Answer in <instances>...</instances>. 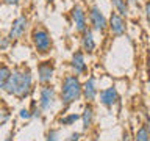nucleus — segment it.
Masks as SVG:
<instances>
[{
    "label": "nucleus",
    "mask_w": 150,
    "mask_h": 141,
    "mask_svg": "<svg viewBox=\"0 0 150 141\" xmlns=\"http://www.w3.org/2000/svg\"><path fill=\"white\" fill-rule=\"evenodd\" d=\"M3 141H14V130H13V129L9 130V133L6 135V138H5Z\"/></svg>",
    "instance_id": "obj_27"
},
{
    "label": "nucleus",
    "mask_w": 150,
    "mask_h": 141,
    "mask_svg": "<svg viewBox=\"0 0 150 141\" xmlns=\"http://www.w3.org/2000/svg\"><path fill=\"white\" fill-rule=\"evenodd\" d=\"M70 21H72L75 31H78L81 35L83 31L88 30V11L84 9V6L81 3H75L72 8H70Z\"/></svg>",
    "instance_id": "obj_6"
},
{
    "label": "nucleus",
    "mask_w": 150,
    "mask_h": 141,
    "mask_svg": "<svg viewBox=\"0 0 150 141\" xmlns=\"http://www.w3.org/2000/svg\"><path fill=\"white\" fill-rule=\"evenodd\" d=\"M81 140V133L80 132H72L67 135V138H64V141H80Z\"/></svg>",
    "instance_id": "obj_24"
},
{
    "label": "nucleus",
    "mask_w": 150,
    "mask_h": 141,
    "mask_svg": "<svg viewBox=\"0 0 150 141\" xmlns=\"http://www.w3.org/2000/svg\"><path fill=\"white\" fill-rule=\"evenodd\" d=\"M98 80L96 75H88L86 80L83 82V99L86 103H94L98 99Z\"/></svg>",
    "instance_id": "obj_11"
},
{
    "label": "nucleus",
    "mask_w": 150,
    "mask_h": 141,
    "mask_svg": "<svg viewBox=\"0 0 150 141\" xmlns=\"http://www.w3.org/2000/svg\"><path fill=\"white\" fill-rule=\"evenodd\" d=\"M5 93L8 96L17 99H25L33 93V74L27 66H16L11 69V75L5 86Z\"/></svg>",
    "instance_id": "obj_1"
},
{
    "label": "nucleus",
    "mask_w": 150,
    "mask_h": 141,
    "mask_svg": "<svg viewBox=\"0 0 150 141\" xmlns=\"http://www.w3.org/2000/svg\"><path fill=\"white\" fill-rule=\"evenodd\" d=\"M58 96H59V103L63 105V108H69L70 105H74L78 100H81L83 99L81 77H78L75 74H66L61 78Z\"/></svg>",
    "instance_id": "obj_2"
},
{
    "label": "nucleus",
    "mask_w": 150,
    "mask_h": 141,
    "mask_svg": "<svg viewBox=\"0 0 150 141\" xmlns=\"http://www.w3.org/2000/svg\"><path fill=\"white\" fill-rule=\"evenodd\" d=\"M56 102H59V96H58V91L55 89L53 85H44L41 86L39 89V97H38V103L39 107L42 108V111L47 113V111H52L56 105Z\"/></svg>",
    "instance_id": "obj_5"
},
{
    "label": "nucleus",
    "mask_w": 150,
    "mask_h": 141,
    "mask_svg": "<svg viewBox=\"0 0 150 141\" xmlns=\"http://www.w3.org/2000/svg\"><path fill=\"white\" fill-rule=\"evenodd\" d=\"M120 141H134V136H131L128 129H124V132L120 135Z\"/></svg>",
    "instance_id": "obj_23"
},
{
    "label": "nucleus",
    "mask_w": 150,
    "mask_h": 141,
    "mask_svg": "<svg viewBox=\"0 0 150 141\" xmlns=\"http://www.w3.org/2000/svg\"><path fill=\"white\" fill-rule=\"evenodd\" d=\"M144 16H145L147 27H149V30H150V0H145V3H144Z\"/></svg>",
    "instance_id": "obj_22"
},
{
    "label": "nucleus",
    "mask_w": 150,
    "mask_h": 141,
    "mask_svg": "<svg viewBox=\"0 0 150 141\" xmlns=\"http://www.w3.org/2000/svg\"><path fill=\"white\" fill-rule=\"evenodd\" d=\"M69 66H70V69H72V74L78 75V77H84V75L88 77L89 68H88V61H86V53H84L81 49L75 50L72 53Z\"/></svg>",
    "instance_id": "obj_7"
},
{
    "label": "nucleus",
    "mask_w": 150,
    "mask_h": 141,
    "mask_svg": "<svg viewBox=\"0 0 150 141\" xmlns=\"http://www.w3.org/2000/svg\"><path fill=\"white\" fill-rule=\"evenodd\" d=\"M31 42L35 46L36 52L42 56H47L52 53L53 49V39L49 31V28L44 25H36L31 30Z\"/></svg>",
    "instance_id": "obj_3"
},
{
    "label": "nucleus",
    "mask_w": 150,
    "mask_h": 141,
    "mask_svg": "<svg viewBox=\"0 0 150 141\" xmlns=\"http://www.w3.org/2000/svg\"><path fill=\"white\" fill-rule=\"evenodd\" d=\"M134 141H150V132L145 129V125H141L134 133Z\"/></svg>",
    "instance_id": "obj_18"
},
{
    "label": "nucleus",
    "mask_w": 150,
    "mask_h": 141,
    "mask_svg": "<svg viewBox=\"0 0 150 141\" xmlns=\"http://www.w3.org/2000/svg\"><path fill=\"white\" fill-rule=\"evenodd\" d=\"M56 0H47V3H55Z\"/></svg>",
    "instance_id": "obj_29"
},
{
    "label": "nucleus",
    "mask_w": 150,
    "mask_h": 141,
    "mask_svg": "<svg viewBox=\"0 0 150 141\" xmlns=\"http://www.w3.org/2000/svg\"><path fill=\"white\" fill-rule=\"evenodd\" d=\"M55 78V63L53 60H44L38 64V83L41 86L50 85Z\"/></svg>",
    "instance_id": "obj_9"
},
{
    "label": "nucleus",
    "mask_w": 150,
    "mask_h": 141,
    "mask_svg": "<svg viewBox=\"0 0 150 141\" xmlns=\"http://www.w3.org/2000/svg\"><path fill=\"white\" fill-rule=\"evenodd\" d=\"M9 75H11V69L8 68L6 64L0 66V91H5V86H6Z\"/></svg>",
    "instance_id": "obj_17"
},
{
    "label": "nucleus",
    "mask_w": 150,
    "mask_h": 141,
    "mask_svg": "<svg viewBox=\"0 0 150 141\" xmlns=\"http://www.w3.org/2000/svg\"><path fill=\"white\" fill-rule=\"evenodd\" d=\"M97 100L100 102V105L105 107L106 110H112V108L119 103L120 94H119V91H117V88L114 86V85H111V86H108V88L100 89Z\"/></svg>",
    "instance_id": "obj_8"
},
{
    "label": "nucleus",
    "mask_w": 150,
    "mask_h": 141,
    "mask_svg": "<svg viewBox=\"0 0 150 141\" xmlns=\"http://www.w3.org/2000/svg\"><path fill=\"white\" fill-rule=\"evenodd\" d=\"M27 28H28V17L23 16V14L17 16V17L13 21L11 28H9V33H8L9 41H11V42H13V41H19L23 35H25Z\"/></svg>",
    "instance_id": "obj_12"
},
{
    "label": "nucleus",
    "mask_w": 150,
    "mask_h": 141,
    "mask_svg": "<svg viewBox=\"0 0 150 141\" xmlns=\"http://www.w3.org/2000/svg\"><path fill=\"white\" fill-rule=\"evenodd\" d=\"M30 111H31L33 119H41L42 115H44V111H42V108L39 107L38 100H31V103H30Z\"/></svg>",
    "instance_id": "obj_19"
},
{
    "label": "nucleus",
    "mask_w": 150,
    "mask_h": 141,
    "mask_svg": "<svg viewBox=\"0 0 150 141\" xmlns=\"http://www.w3.org/2000/svg\"><path fill=\"white\" fill-rule=\"evenodd\" d=\"M19 118H21V119H23V121H30V119H33L30 108H21V110H19Z\"/></svg>",
    "instance_id": "obj_21"
},
{
    "label": "nucleus",
    "mask_w": 150,
    "mask_h": 141,
    "mask_svg": "<svg viewBox=\"0 0 150 141\" xmlns=\"http://www.w3.org/2000/svg\"><path fill=\"white\" fill-rule=\"evenodd\" d=\"M144 125H145V129H147L150 132V118H145V122H144Z\"/></svg>",
    "instance_id": "obj_28"
},
{
    "label": "nucleus",
    "mask_w": 150,
    "mask_h": 141,
    "mask_svg": "<svg viewBox=\"0 0 150 141\" xmlns=\"http://www.w3.org/2000/svg\"><path fill=\"white\" fill-rule=\"evenodd\" d=\"M21 0H2L3 5H9V6H17Z\"/></svg>",
    "instance_id": "obj_26"
},
{
    "label": "nucleus",
    "mask_w": 150,
    "mask_h": 141,
    "mask_svg": "<svg viewBox=\"0 0 150 141\" xmlns=\"http://www.w3.org/2000/svg\"><path fill=\"white\" fill-rule=\"evenodd\" d=\"M112 9L116 13H119L120 16L128 17L130 14V0H111Z\"/></svg>",
    "instance_id": "obj_15"
},
{
    "label": "nucleus",
    "mask_w": 150,
    "mask_h": 141,
    "mask_svg": "<svg viewBox=\"0 0 150 141\" xmlns=\"http://www.w3.org/2000/svg\"><path fill=\"white\" fill-rule=\"evenodd\" d=\"M147 93H149V96H150V85L147 86Z\"/></svg>",
    "instance_id": "obj_30"
},
{
    "label": "nucleus",
    "mask_w": 150,
    "mask_h": 141,
    "mask_svg": "<svg viewBox=\"0 0 150 141\" xmlns=\"http://www.w3.org/2000/svg\"><path fill=\"white\" fill-rule=\"evenodd\" d=\"M81 119V115L80 113H66L58 119V124L61 127H72L75 125V122Z\"/></svg>",
    "instance_id": "obj_16"
},
{
    "label": "nucleus",
    "mask_w": 150,
    "mask_h": 141,
    "mask_svg": "<svg viewBox=\"0 0 150 141\" xmlns=\"http://www.w3.org/2000/svg\"><path fill=\"white\" fill-rule=\"evenodd\" d=\"M78 2H80V3H84V2H86V0H78Z\"/></svg>",
    "instance_id": "obj_31"
},
{
    "label": "nucleus",
    "mask_w": 150,
    "mask_h": 141,
    "mask_svg": "<svg viewBox=\"0 0 150 141\" xmlns=\"http://www.w3.org/2000/svg\"><path fill=\"white\" fill-rule=\"evenodd\" d=\"M80 42H81V50L86 55H92L97 49V41H96V38H94V31L91 30V28H88L86 31L81 33V39H80Z\"/></svg>",
    "instance_id": "obj_14"
},
{
    "label": "nucleus",
    "mask_w": 150,
    "mask_h": 141,
    "mask_svg": "<svg viewBox=\"0 0 150 141\" xmlns=\"http://www.w3.org/2000/svg\"><path fill=\"white\" fill-rule=\"evenodd\" d=\"M88 21H89V28L92 31H97L103 35L108 30V17L105 16V13L102 11V8L97 3L89 5L88 8Z\"/></svg>",
    "instance_id": "obj_4"
},
{
    "label": "nucleus",
    "mask_w": 150,
    "mask_h": 141,
    "mask_svg": "<svg viewBox=\"0 0 150 141\" xmlns=\"http://www.w3.org/2000/svg\"><path fill=\"white\" fill-rule=\"evenodd\" d=\"M9 38L8 36H2L0 38V50H6L8 47H9Z\"/></svg>",
    "instance_id": "obj_25"
},
{
    "label": "nucleus",
    "mask_w": 150,
    "mask_h": 141,
    "mask_svg": "<svg viewBox=\"0 0 150 141\" xmlns=\"http://www.w3.org/2000/svg\"><path fill=\"white\" fill-rule=\"evenodd\" d=\"M108 30L114 38H120L127 33V17L112 11L108 17Z\"/></svg>",
    "instance_id": "obj_10"
},
{
    "label": "nucleus",
    "mask_w": 150,
    "mask_h": 141,
    "mask_svg": "<svg viewBox=\"0 0 150 141\" xmlns=\"http://www.w3.org/2000/svg\"><path fill=\"white\" fill-rule=\"evenodd\" d=\"M80 115H81V119L80 121H81L83 132H89L94 125V121H96V110H94V105L92 103H86Z\"/></svg>",
    "instance_id": "obj_13"
},
{
    "label": "nucleus",
    "mask_w": 150,
    "mask_h": 141,
    "mask_svg": "<svg viewBox=\"0 0 150 141\" xmlns=\"http://www.w3.org/2000/svg\"><path fill=\"white\" fill-rule=\"evenodd\" d=\"M59 129H49L45 133V141H59Z\"/></svg>",
    "instance_id": "obj_20"
}]
</instances>
